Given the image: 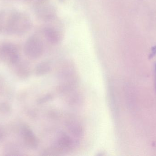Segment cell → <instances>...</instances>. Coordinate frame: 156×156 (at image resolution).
<instances>
[{"label":"cell","mask_w":156,"mask_h":156,"mask_svg":"<svg viewBox=\"0 0 156 156\" xmlns=\"http://www.w3.org/2000/svg\"><path fill=\"white\" fill-rule=\"evenodd\" d=\"M32 27L30 17L24 13L12 12L8 14L4 32L9 34L22 35Z\"/></svg>","instance_id":"1"},{"label":"cell","mask_w":156,"mask_h":156,"mask_svg":"<svg viewBox=\"0 0 156 156\" xmlns=\"http://www.w3.org/2000/svg\"><path fill=\"white\" fill-rule=\"evenodd\" d=\"M24 53L27 56L32 59L40 57L44 51V45L42 39L37 35L28 38L25 44Z\"/></svg>","instance_id":"2"},{"label":"cell","mask_w":156,"mask_h":156,"mask_svg":"<svg viewBox=\"0 0 156 156\" xmlns=\"http://www.w3.org/2000/svg\"><path fill=\"white\" fill-rule=\"evenodd\" d=\"M0 60L11 66L18 62L20 55L16 46L8 43L0 45Z\"/></svg>","instance_id":"3"},{"label":"cell","mask_w":156,"mask_h":156,"mask_svg":"<svg viewBox=\"0 0 156 156\" xmlns=\"http://www.w3.org/2000/svg\"><path fill=\"white\" fill-rule=\"evenodd\" d=\"M34 8L37 15L43 20H51L55 16V9L49 0H36Z\"/></svg>","instance_id":"4"},{"label":"cell","mask_w":156,"mask_h":156,"mask_svg":"<svg viewBox=\"0 0 156 156\" xmlns=\"http://www.w3.org/2000/svg\"><path fill=\"white\" fill-rule=\"evenodd\" d=\"M21 132L25 144L31 148H35L38 145V140L31 128L27 125H23L21 127Z\"/></svg>","instance_id":"5"},{"label":"cell","mask_w":156,"mask_h":156,"mask_svg":"<svg viewBox=\"0 0 156 156\" xmlns=\"http://www.w3.org/2000/svg\"><path fill=\"white\" fill-rule=\"evenodd\" d=\"M44 34L48 41L52 44H58L61 40V33L55 27L50 26L45 27Z\"/></svg>","instance_id":"6"},{"label":"cell","mask_w":156,"mask_h":156,"mask_svg":"<svg viewBox=\"0 0 156 156\" xmlns=\"http://www.w3.org/2000/svg\"><path fill=\"white\" fill-rule=\"evenodd\" d=\"M12 66H14L15 74L19 78L25 79L30 75L29 67L25 63L20 62V60Z\"/></svg>","instance_id":"7"},{"label":"cell","mask_w":156,"mask_h":156,"mask_svg":"<svg viewBox=\"0 0 156 156\" xmlns=\"http://www.w3.org/2000/svg\"><path fill=\"white\" fill-rule=\"evenodd\" d=\"M50 68V65L47 62H42L36 68L35 73L37 76H42L47 73Z\"/></svg>","instance_id":"8"},{"label":"cell","mask_w":156,"mask_h":156,"mask_svg":"<svg viewBox=\"0 0 156 156\" xmlns=\"http://www.w3.org/2000/svg\"><path fill=\"white\" fill-rule=\"evenodd\" d=\"M8 14L5 11H0V33L4 32Z\"/></svg>","instance_id":"9"},{"label":"cell","mask_w":156,"mask_h":156,"mask_svg":"<svg viewBox=\"0 0 156 156\" xmlns=\"http://www.w3.org/2000/svg\"><path fill=\"white\" fill-rule=\"evenodd\" d=\"M11 111L12 107L8 103L4 102L0 103V114H7L10 113Z\"/></svg>","instance_id":"10"},{"label":"cell","mask_w":156,"mask_h":156,"mask_svg":"<svg viewBox=\"0 0 156 156\" xmlns=\"http://www.w3.org/2000/svg\"><path fill=\"white\" fill-rule=\"evenodd\" d=\"M5 135V132L3 129L2 127H0V141L3 139Z\"/></svg>","instance_id":"11"},{"label":"cell","mask_w":156,"mask_h":156,"mask_svg":"<svg viewBox=\"0 0 156 156\" xmlns=\"http://www.w3.org/2000/svg\"><path fill=\"white\" fill-rule=\"evenodd\" d=\"M22 1H24L25 2H31V1H33V0H22Z\"/></svg>","instance_id":"12"}]
</instances>
